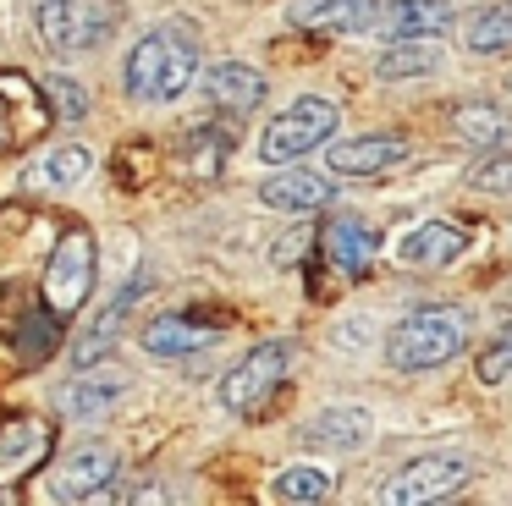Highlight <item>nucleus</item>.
I'll list each match as a JSON object with an SVG mask.
<instances>
[{
  "label": "nucleus",
  "instance_id": "obj_2",
  "mask_svg": "<svg viewBox=\"0 0 512 506\" xmlns=\"http://www.w3.org/2000/svg\"><path fill=\"white\" fill-rule=\"evenodd\" d=\"M468 325L452 314V308H419V314L397 319L386 336V363L397 374H424V369H441L463 352Z\"/></svg>",
  "mask_w": 512,
  "mask_h": 506
},
{
  "label": "nucleus",
  "instance_id": "obj_28",
  "mask_svg": "<svg viewBox=\"0 0 512 506\" xmlns=\"http://www.w3.org/2000/svg\"><path fill=\"white\" fill-rule=\"evenodd\" d=\"M479 380H485V385H507L512 380V325L501 330L485 352H479Z\"/></svg>",
  "mask_w": 512,
  "mask_h": 506
},
{
  "label": "nucleus",
  "instance_id": "obj_25",
  "mask_svg": "<svg viewBox=\"0 0 512 506\" xmlns=\"http://www.w3.org/2000/svg\"><path fill=\"white\" fill-rule=\"evenodd\" d=\"M331 484H336V479H331L325 468L298 462V468H281L270 490H276V501H325V495H331Z\"/></svg>",
  "mask_w": 512,
  "mask_h": 506
},
{
  "label": "nucleus",
  "instance_id": "obj_24",
  "mask_svg": "<svg viewBox=\"0 0 512 506\" xmlns=\"http://www.w3.org/2000/svg\"><path fill=\"white\" fill-rule=\"evenodd\" d=\"M45 451H50V429L45 424H12L6 435H0V473L28 468V462L45 457Z\"/></svg>",
  "mask_w": 512,
  "mask_h": 506
},
{
  "label": "nucleus",
  "instance_id": "obj_26",
  "mask_svg": "<svg viewBox=\"0 0 512 506\" xmlns=\"http://www.w3.org/2000/svg\"><path fill=\"white\" fill-rule=\"evenodd\" d=\"M61 325H67V319H56V314L45 319V308L23 314V325H17V352H23L28 363L50 358V352H56V341H61Z\"/></svg>",
  "mask_w": 512,
  "mask_h": 506
},
{
  "label": "nucleus",
  "instance_id": "obj_8",
  "mask_svg": "<svg viewBox=\"0 0 512 506\" xmlns=\"http://www.w3.org/2000/svg\"><path fill=\"white\" fill-rule=\"evenodd\" d=\"M116 484V451L111 446H83L61 462V473L50 479V495L56 501H100Z\"/></svg>",
  "mask_w": 512,
  "mask_h": 506
},
{
  "label": "nucleus",
  "instance_id": "obj_4",
  "mask_svg": "<svg viewBox=\"0 0 512 506\" xmlns=\"http://www.w3.org/2000/svg\"><path fill=\"white\" fill-rule=\"evenodd\" d=\"M292 341H259L254 352H243V363L221 374V407L226 413H259V407L276 396V385L292 369Z\"/></svg>",
  "mask_w": 512,
  "mask_h": 506
},
{
  "label": "nucleus",
  "instance_id": "obj_12",
  "mask_svg": "<svg viewBox=\"0 0 512 506\" xmlns=\"http://www.w3.org/2000/svg\"><path fill=\"white\" fill-rule=\"evenodd\" d=\"M122 396H127V374L122 369H94V363H89L78 380L61 385L56 402H61V413H67V418H78V424H83V418H105Z\"/></svg>",
  "mask_w": 512,
  "mask_h": 506
},
{
  "label": "nucleus",
  "instance_id": "obj_6",
  "mask_svg": "<svg viewBox=\"0 0 512 506\" xmlns=\"http://www.w3.org/2000/svg\"><path fill=\"white\" fill-rule=\"evenodd\" d=\"M34 22L45 33V44H56V50H94V44L111 39L116 11L111 0H39Z\"/></svg>",
  "mask_w": 512,
  "mask_h": 506
},
{
  "label": "nucleus",
  "instance_id": "obj_9",
  "mask_svg": "<svg viewBox=\"0 0 512 506\" xmlns=\"http://www.w3.org/2000/svg\"><path fill=\"white\" fill-rule=\"evenodd\" d=\"M468 242H474L468 226H452V220H419V226L397 242V259L413 264V270H441V264L463 259Z\"/></svg>",
  "mask_w": 512,
  "mask_h": 506
},
{
  "label": "nucleus",
  "instance_id": "obj_7",
  "mask_svg": "<svg viewBox=\"0 0 512 506\" xmlns=\"http://www.w3.org/2000/svg\"><path fill=\"white\" fill-rule=\"evenodd\" d=\"M463 484H468V462L419 457V462H408V468L391 473L386 490H380V501L386 506H424V501H446V495H457Z\"/></svg>",
  "mask_w": 512,
  "mask_h": 506
},
{
  "label": "nucleus",
  "instance_id": "obj_3",
  "mask_svg": "<svg viewBox=\"0 0 512 506\" xmlns=\"http://www.w3.org/2000/svg\"><path fill=\"white\" fill-rule=\"evenodd\" d=\"M336 127H342V110H336L331 99H320V94H303L265 127L259 160L265 165H292V160H303V154H314L320 143H331Z\"/></svg>",
  "mask_w": 512,
  "mask_h": 506
},
{
  "label": "nucleus",
  "instance_id": "obj_17",
  "mask_svg": "<svg viewBox=\"0 0 512 506\" xmlns=\"http://www.w3.org/2000/svg\"><path fill=\"white\" fill-rule=\"evenodd\" d=\"M452 22H457V11L446 0H391V6H380L375 28H386L391 39H435Z\"/></svg>",
  "mask_w": 512,
  "mask_h": 506
},
{
  "label": "nucleus",
  "instance_id": "obj_11",
  "mask_svg": "<svg viewBox=\"0 0 512 506\" xmlns=\"http://www.w3.org/2000/svg\"><path fill=\"white\" fill-rule=\"evenodd\" d=\"M375 17V0H292L287 6V22L303 33H364L375 28Z\"/></svg>",
  "mask_w": 512,
  "mask_h": 506
},
{
  "label": "nucleus",
  "instance_id": "obj_1",
  "mask_svg": "<svg viewBox=\"0 0 512 506\" xmlns=\"http://www.w3.org/2000/svg\"><path fill=\"white\" fill-rule=\"evenodd\" d=\"M127 94L144 105H171L177 94H188L199 77V33L182 22H160L127 55Z\"/></svg>",
  "mask_w": 512,
  "mask_h": 506
},
{
  "label": "nucleus",
  "instance_id": "obj_18",
  "mask_svg": "<svg viewBox=\"0 0 512 506\" xmlns=\"http://www.w3.org/2000/svg\"><path fill=\"white\" fill-rule=\"evenodd\" d=\"M221 336V325H199L188 314H160L144 325V352L149 358H188V352H204Z\"/></svg>",
  "mask_w": 512,
  "mask_h": 506
},
{
  "label": "nucleus",
  "instance_id": "obj_16",
  "mask_svg": "<svg viewBox=\"0 0 512 506\" xmlns=\"http://www.w3.org/2000/svg\"><path fill=\"white\" fill-rule=\"evenodd\" d=\"M336 193V182L325 171H281V176H265L259 198L270 209H287V215H309V209H325Z\"/></svg>",
  "mask_w": 512,
  "mask_h": 506
},
{
  "label": "nucleus",
  "instance_id": "obj_10",
  "mask_svg": "<svg viewBox=\"0 0 512 506\" xmlns=\"http://www.w3.org/2000/svg\"><path fill=\"white\" fill-rule=\"evenodd\" d=\"M402 160H408V138H397V132H364V138L331 143V171L336 176H380Z\"/></svg>",
  "mask_w": 512,
  "mask_h": 506
},
{
  "label": "nucleus",
  "instance_id": "obj_14",
  "mask_svg": "<svg viewBox=\"0 0 512 506\" xmlns=\"http://www.w3.org/2000/svg\"><path fill=\"white\" fill-rule=\"evenodd\" d=\"M325 259L336 264L342 275H364L369 264L380 259V231L358 215H342L325 226Z\"/></svg>",
  "mask_w": 512,
  "mask_h": 506
},
{
  "label": "nucleus",
  "instance_id": "obj_22",
  "mask_svg": "<svg viewBox=\"0 0 512 506\" xmlns=\"http://www.w3.org/2000/svg\"><path fill=\"white\" fill-rule=\"evenodd\" d=\"M463 44L474 55L507 50V44H512V0H496V6L474 11V17H468V28H463Z\"/></svg>",
  "mask_w": 512,
  "mask_h": 506
},
{
  "label": "nucleus",
  "instance_id": "obj_21",
  "mask_svg": "<svg viewBox=\"0 0 512 506\" xmlns=\"http://www.w3.org/2000/svg\"><path fill=\"white\" fill-rule=\"evenodd\" d=\"M435 66H441V44H430V39H397L375 55V77H386V83L435 72Z\"/></svg>",
  "mask_w": 512,
  "mask_h": 506
},
{
  "label": "nucleus",
  "instance_id": "obj_5",
  "mask_svg": "<svg viewBox=\"0 0 512 506\" xmlns=\"http://www.w3.org/2000/svg\"><path fill=\"white\" fill-rule=\"evenodd\" d=\"M89 292H94V237L89 231H67L45 264V308L56 319H72L89 303Z\"/></svg>",
  "mask_w": 512,
  "mask_h": 506
},
{
  "label": "nucleus",
  "instance_id": "obj_27",
  "mask_svg": "<svg viewBox=\"0 0 512 506\" xmlns=\"http://www.w3.org/2000/svg\"><path fill=\"white\" fill-rule=\"evenodd\" d=\"M45 94H50V105H56L61 121H83V116H89V88H83L78 77H45Z\"/></svg>",
  "mask_w": 512,
  "mask_h": 506
},
{
  "label": "nucleus",
  "instance_id": "obj_19",
  "mask_svg": "<svg viewBox=\"0 0 512 506\" xmlns=\"http://www.w3.org/2000/svg\"><path fill=\"white\" fill-rule=\"evenodd\" d=\"M89 149H78V143H61V149H50V154H39L34 165H28V187L34 193H72V187L89 176Z\"/></svg>",
  "mask_w": 512,
  "mask_h": 506
},
{
  "label": "nucleus",
  "instance_id": "obj_13",
  "mask_svg": "<svg viewBox=\"0 0 512 506\" xmlns=\"http://www.w3.org/2000/svg\"><path fill=\"white\" fill-rule=\"evenodd\" d=\"M204 99L226 116H248V110L265 105V72H254L243 61H221L204 72Z\"/></svg>",
  "mask_w": 512,
  "mask_h": 506
},
{
  "label": "nucleus",
  "instance_id": "obj_15",
  "mask_svg": "<svg viewBox=\"0 0 512 506\" xmlns=\"http://www.w3.org/2000/svg\"><path fill=\"white\" fill-rule=\"evenodd\" d=\"M144 286H149V275H133V281H122L116 286V297L94 314V325L83 330V341H78V369H89V363H100L105 352H111V341L122 336V319H127V308L144 297Z\"/></svg>",
  "mask_w": 512,
  "mask_h": 506
},
{
  "label": "nucleus",
  "instance_id": "obj_20",
  "mask_svg": "<svg viewBox=\"0 0 512 506\" xmlns=\"http://www.w3.org/2000/svg\"><path fill=\"white\" fill-rule=\"evenodd\" d=\"M303 440H309V446H331V451H353L369 440V413H358V407H331V413L303 424Z\"/></svg>",
  "mask_w": 512,
  "mask_h": 506
},
{
  "label": "nucleus",
  "instance_id": "obj_29",
  "mask_svg": "<svg viewBox=\"0 0 512 506\" xmlns=\"http://www.w3.org/2000/svg\"><path fill=\"white\" fill-rule=\"evenodd\" d=\"M468 182H474V187H485V193H507V187H512V154H507V160L479 165V171L468 176Z\"/></svg>",
  "mask_w": 512,
  "mask_h": 506
},
{
  "label": "nucleus",
  "instance_id": "obj_23",
  "mask_svg": "<svg viewBox=\"0 0 512 506\" xmlns=\"http://www.w3.org/2000/svg\"><path fill=\"white\" fill-rule=\"evenodd\" d=\"M452 127H457V138L474 143V149H496V143H507L512 121L501 116L496 105H463V110L452 116Z\"/></svg>",
  "mask_w": 512,
  "mask_h": 506
},
{
  "label": "nucleus",
  "instance_id": "obj_30",
  "mask_svg": "<svg viewBox=\"0 0 512 506\" xmlns=\"http://www.w3.org/2000/svg\"><path fill=\"white\" fill-rule=\"evenodd\" d=\"M0 143H6V121H0Z\"/></svg>",
  "mask_w": 512,
  "mask_h": 506
}]
</instances>
